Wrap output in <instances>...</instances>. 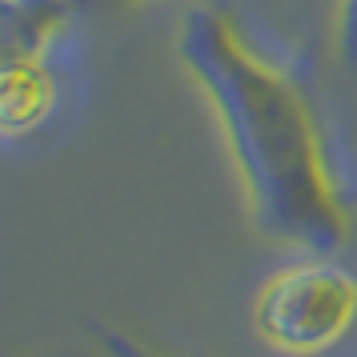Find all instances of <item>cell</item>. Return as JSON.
Here are the masks:
<instances>
[{"instance_id": "cell-1", "label": "cell", "mask_w": 357, "mask_h": 357, "mask_svg": "<svg viewBox=\"0 0 357 357\" xmlns=\"http://www.w3.org/2000/svg\"><path fill=\"white\" fill-rule=\"evenodd\" d=\"M181 56L221 116L261 229L309 249L345 241L349 213L301 89L269 65L221 8H197L185 20Z\"/></svg>"}, {"instance_id": "cell-2", "label": "cell", "mask_w": 357, "mask_h": 357, "mask_svg": "<svg viewBox=\"0 0 357 357\" xmlns=\"http://www.w3.org/2000/svg\"><path fill=\"white\" fill-rule=\"evenodd\" d=\"M253 321L281 354H325L357 321V277L329 261H301L261 289Z\"/></svg>"}, {"instance_id": "cell-3", "label": "cell", "mask_w": 357, "mask_h": 357, "mask_svg": "<svg viewBox=\"0 0 357 357\" xmlns=\"http://www.w3.org/2000/svg\"><path fill=\"white\" fill-rule=\"evenodd\" d=\"M65 20V0H0V125H29L45 105L40 56Z\"/></svg>"}, {"instance_id": "cell-4", "label": "cell", "mask_w": 357, "mask_h": 357, "mask_svg": "<svg viewBox=\"0 0 357 357\" xmlns=\"http://www.w3.org/2000/svg\"><path fill=\"white\" fill-rule=\"evenodd\" d=\"M337 45H341V61L357 73V0H341V8H337Z\"/></svg>"}, {"instance_id": "cell-5", "label": "cell", "mask_w": 357, "mask_h": 357, "mask_svg": "<svg viewBox=\"0 0 357 357\" xmlns=\"http://www.w3.org/2000/svg\"><path fill=\"white\" fill-rule=\"evenodd\" d=\"M109 345H113L121 357H161V354H149V349H141V345H132V341H121V337H109Z\"/></svg>"}]
</instances>
